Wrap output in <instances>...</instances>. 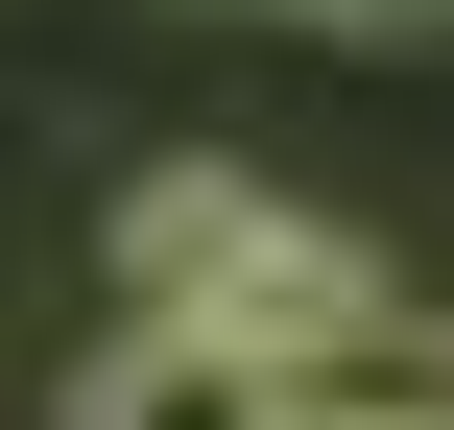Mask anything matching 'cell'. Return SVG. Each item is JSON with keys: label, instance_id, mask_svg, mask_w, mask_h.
<instances>
[{"label": "cell", "instance_id": "1", "mask_svg": "<svg viewBox=\"0 0 454 430\" xmlns=\"http://www.w3.org/2000/svg\"><path fill=\"white\" fill-rule=\"evenodd\" d=\"M311 383L263 359V335H215V311H120L96 359H72V430H287Z\"/></svg>", "mask_w": 454, "mask_h": 430}, {"label": "cell", "instance_id": "2", "mask_svg": "<svg viewBox=\"0 0 454 430\" xmlns=\"http://www.w3.org/2000/svg\"><path fill=\"white\" fill-rule=\"evenodd\" d=\"M287 430H431V383H335V407H287Z\"/></svg>", "mask_w": 454, "mask_h": 430}, {"label": "cell", "instance_id": "3", "mask_svg": "<svg viewBox=\"0 0 454 430\" xmlns=\"http://www.w3.org/2000/svg\"><path fill=\"white\" fill-rule=\"evenodd\" d=\"M311 24H359V48H431V0H311Z\"/></svg>", "mask_w": 454, "mask_h": 430}]
</instances>
